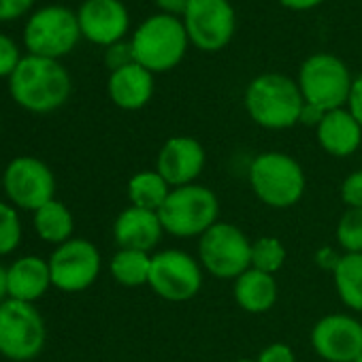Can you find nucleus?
<instances>
[{"instance_id": "16", "label": "nucleus", "mask_w": 362, "mask_h": 362, "mask_svg": "<svg viewBox=\"0 0 362 362\" xmlns=\"http://www.w3.org/2000/svg\"><path fill=\"white\" fill-rule=\"evenodd\" d=\"M81 37L90 43L111 47L128 33L130 18L119 0H86L77 11Z\"/></svg>"}, {"instance_id": "11", "label": "nucleus", "mask_w": 362, "mask_h": 362, "mask_svg": "<svg viewBox=\"0 0 362 362\" xmlns=\"http://www.w3.org/2000/svg\"><path fill=\"white\" fill-rule=\"evenodd\" d=\"M3 188L11 205L35 214L54 201L56 177L43 160L33 156H18L7 164L3 173Z\"/></svg>"}, {"instance_id": "39", "label": "nucleus", "mask_w": 362, "mask_h": 362, "mask_svg": "<svg viewBox=\"0 0 362 362\" xmlns=\"http://www.w3.org/2000/svg\"><path fill=\"white\" fill-rule=\"evenodd\" d=\"M9 296V279H7V269L0 264V303Z\"/></svg>"}, {"instance_id": "9", "label": "nucleus", "mask_w": 362, "mask_h": 362, "mask_svg": "<svg viewBox=\"0 0 362 362\" xmlns=\"http://www.w3.org/2000/svg\"><path fill=\"white\" fill-rule=\"evenodd\" d=\"M81 28L77 13L62 5H49L35 11L24 28V45L28 54L60 60L79 43Z\"/></svg>"}, {"instance_id": "17", "label": "nucleus", "mask_w": 362, "mask_h": 362, "mask_svg": "<svg viewBox=\"0 0 362 362\" xmlns=\"http://www.w3.org/2000/svg\"><path fill=\"white\" fill-rule=\"evenodd\" d=\"M164 235L160 216L141 207H126L113 224V239L119 250H136L151 254Z\"/></svg>"}, {"instance_id": "21", "label": "nucleus", "mask_w": 362, "mask_h": 362, "mask_svg": "<svg viewBox=\"0 0 362 362\" xmlns=\"http://www.w3.org/2000/svg\"><path fill=\"white\" fill-rule=\"evenodd\" d=\"M237 305L247 313H267L277 303V281L275 275L262 273L258 269H247L243 275L235 279L233 288Z\"/></svg>"}, {"instance_id": "34", "label": "nucleus", "mask_w": 362, "mask_h": 362, "mask_svg": "<svg viewBox=\"0 0 362 362\" xmlns=\"http://www.w3.org/2000/svg\"><path fill=\"white\" fill-rule=\"evenodd\" d=\"M347 111L354 115V119L362 128V75L356 77L354 83H351V92H349V98H347Z\"/></svg>"}, {"instance_id": "33", "label": "nucleus", "mask_w": 362, "mask_h": 362, "mask_svg": "<svg viewBox=\"0 0 362 362\" xmlns=\"http://www.w3.org/2000/svg\"><path fill=\"white\" fill-rule=\"evenodd\" d=\"M35 0H0V22H11L22 18Z\"/></svg>"}, {"instance_id": "2", "label": "nucleus", "mask_w": 362, "mask_h": 362, "mask_svg": "<svg viewBox=\"0 0 362 362\" xmlns=\"http://www.w3.org/2000/svg\"><path fill=\"white\" fill-rule=\"evenodd\" d=\"M245 109L260 128L288 130L300 124L305 98L298 81L281 73H264L247 86Z\"/></svg>"}, {"instance_id": "29", "label": "nucleus", "mask_w": 362, "mask_h": 362, "mask_svg": "<svg viewBox=\"0 0 362 362\" xmlns=\"http://www.w3.org/2000/svg\"><path fill=\"white\" fill-rule=\"evenodd\" d=\"M341 201L347 209H362V168L349 173L341 184Z\"/></svg>"}, {"instance_id": "41", "label": "nucleus", "mask_w": 362, "mask_h": 362, "mask_svg": "<svg viewBox=\"0 0 362 362\" xmlns=\"http://www.w3.org/2000/svg\"><path fill=\"white\" fill-rule=\"evenodd\" d=\"M354 362H362V354H360V356H358V358H356Z\"/></svg>"}, {"instance_id": "5", "label": "nucleus", "mask_w": 362, "mask_h": 362, "mask_svg": "<svg viewBox=\"0 0 362 362\" xmlns=\"http://www.w3.org/2000/svg\"><path fill=\"white\" fill-rule=\"evenodd\" d=\"M130 43L136 64L149 73H166L184 60L190 39L184 22L158 13L136 28Z\"/></svg>"}, {"instance_id": "35", "label": "nucleus", "mask_w": 362, "mask_h": 362, "mask_svg": "<svg viewBox=\"0 0 362 362\" xmlns=\"http://www.w3.org/2000/svg\"><path fill=\"white\" fill-rule=\"evenodd\" d=\"M153 3L158 5V9L164 13V16H184L188 5H190V0H153Z\"/></svg>"}, {"instance_id": "1", "label": "nucleus", "mask_w": 362, "mask_h": 362, "mask_svg": "<svg viewBox=\"0 0 362 362\" xmlns=\"http://www.w3.org/2000/svg\"><path fill=\"white\" fill-rule=\"evenodd\" d=\"M13 100L30 113H52L71 96V75L58 62L41 56H24L9 77Z\"/></svg>"}, {"instance_id": "4", "label": "nucleus", "mask_w": 362, "mask_h": 362, "mask_svg": "<svg viewBox=\"0 0 362 362\" xmlns=\"http://www.w3.org/2000/svg\"><path fill=\"white\" fill-rule=\"evenodd\" d=\"M158 216L166 235L177 239H201L211 226L220 222V201L207 186H181L170 190Z\"/></svg>"}, {"instance_id": "23", "label": "nucleus", "mask_w": 362, "mask_h": 362, "mask_svg": "<svg viewBox=\"0 0 362 362\" xmlns=\"http://www.w3.org/2000/svg\"><path fill=\"white\" fill-rule=\"evenodd\" d=\"M73 214L60 201H49L41 209L35 211V230L37 235L54 245H62L73 239Z\"/></svg>"}, {"instance_id": "31", "label": "nucleus", "mask_w": 362, "mask_h": 362, "mask_svg": "<svg viewBox=\"0 0 362 362\" xmlns=\"http://www.w3.org/2000/svg\"><path fill=\"white\" fill-rule=\"evenodd\" d=\"M105 62L107 66L113 71H119L128 64H134V54H132V43H113L111 47H107V54H105Z\"/></svg>"}, {"instance_id": "18", "label": "nucleus", "mask_w": 362, "mask_h": 362, "mask_svg": "<svg viewBox=\"0 0 362 362\" xmlns=\"http://www.w3.org/2000/svg\"><path fill=\"white\" fill-rule=\"evenodd\" d=\"M320 147L332 158H349L362 145V128L347 109L324 113L315 128Z\"/></svg>"}, {"instance_id": "6", "label": "nucleus", "mask_w": 362, "mask_h": 362, "mask_svg": "<svg viewBox=\"0 0 362 362\" xmlns=\"http://www.w3.org/2000/svg\"><path fill=\"white\" fill-rule=\"evenodd\" d=\"M47 341V328L33 303H0V356L13 362L35 360Z\"/></svg>"}, {"instance_id": "28", "label": "nucleus", "mask_w": 362, "mask_h": 362, "mask_svg": "<svg viewBox=\"0 0 362 362\" xmlns=\"http://www.w3.org/2000/svg\"><path fill=\"white\" fill-rule=\"evenodd\" d=\"M22 241V222L18 211L0 201V256H7L18 250Z\"/></svg>"}, {"instance_id": "26", "label": "nucleus", "mask_w": 362, "mask_h": 362, "mask_svg": "<svg viewBox=\"0 0 362 362\" xmlns=\"http://www.w3.org/2000/svg\"><path fill=\"white\" fill-rule=\"evenodd\" d=\"M288 252L277 237H260L252 241V269L275 275L286 264Z\"/></svg>"}, {"instance_id": "12", "label": "nucleus", "mask_w": 362, "mask_h": 362, "mask_svg": "<svg viewBox=\"0 0 362 362\" xmlns=\"http://www.w3.org/2000/svg\"><path fill=\"white\" fill-rule=\"evenodd\" d=\"M52 286L62 292H83L100 275V252L88 239H71L49 256Z\"/></svg>"}, {"instance_id": "38", "label": "nucleus", "mask_w": 362, "mask_h": 362, "mask_svg": "<svg viewBox=\"0 0 362 362\" xmlns=\"http://www.w3.org/2000/svg\"><path fill=\"white\" fill-rule=\"evenodd\" d=\"M279 3H281L284 7L292 9V11H309V9L322 5L324 0H279Z\"/></svg>"}, {"instance_id": "7", "label": "nucleus", "mask_w": 362, "mask_h": 362, "mask_svg": "<svg viewBox=\"0 0 362 362\" xmlns=\"http://www.w3.org/2000/svg\"><path fill=\"white\" fill-rule=\"evenodd\" d=\"M351 75L345 62L332 54L309 56L298 73V88L305 105H311L324 113L343 109L351 92Z\"/></svg>"}, {"instance_id": "13", "label": "nucleus", "mask_w": 362, "mask_h": 362, "mask_svg": "<svg viewBox=\"0 0 362 362\" xmlns=\"http://www.w3.org/2000/svg\"><path fill=\"white\" fill-rule=\"evenodd\" d=\"M235 9L228 0H190L184 13L188 39L201 52L224 49L235 35Z\"/></svg>"}, {"instance_id": "24", "label": "nucleus", "mask_w": 362, "mask_h": 362, "mask_svg": "<svg viewBox=\"0 0 362 362\" xmlns=\"http://www.w3.org/2000/svg\"><path fill=\"white\" fill-rule=\"evenodd\" d=\"M332 281L339 300L351 311H362V254H343Z\"/></svg>"}, {"instance_id": "25", "label": "nucleus", "mask_w": 362, "mask_h": 362, "mask_svg": "<svg viewBox=\"0 0 362 362\" xmlns=\"http://www.w3.org/2000/svg\"><path fill=\"white\" fill-rule=\"evenodd\" d=\"M109 271L119 286L139 288L147 286L151 271V254L136 250H117L111 258Z\"/></svg>"}, {"instance_id": "14", "label": "nucleus", "mask_w": 362, "mask_h": 362, "mask_svg": "<svg viewBox=\"0 0 362 362\" xmlns=\"http://www.w3.org/2000/svg\"><path fill=\"white\" fill-rule=\"evenodd\" d=\"M311 347L326 362H354L362 354V324L347 313L324 315L311 328Z\"/></svg>"}, {"instance_id": "36", "label": "nucleus", "mask_w": 362, "mask_h": 362, "mask_svg": "<svg viewBox=\"0 0 362 362\" xmlns=\"http://www.w3.org/2000/svg\"><path fill=\"white\" fill-rule=\"evenodd\" d=\"M341 256L343 254H337L334 250H330V247H322L317 254H315V262H317V267L320 269H324V271H334L337 269V264H339V260H341Z\"/></svg>"}, {"instance_id": "15", "label": "nucleus", "mask_w": 362, "mask_h": 362, "mask_svg": "<svg viewBox=\"0 0 362 362\" xmlns=\"http://www.w3.org/2000/svg\"><path fill=\"white\" fill-rule=\"evenodd\" d=\"M207 153L199 139L194 136H170L158 151L156 170L166 179L170 188H181L197 184L205 170Z\"/></svg>"}, {"instance_id": "22", "label": "nucleus", "mask_w": 362, "mask_h": 362, "mask_svg": "<svg viewBox=\"0 0 362 362\" xmlns=\"http://www.w3.org/2000/svg\"><path fill=\"white\" fill-rule=\"evenodd\" d=\"M170 186L158 170H139L128 181V199L132 207L160 211L170 194Z\"/></svg>"}, {"instance_id": "30", "label": "nucleus", "mask_w": 362, "mask_h": 362, "mask_svg": "<svg viewBox=\"0 0 362 362\" xmlns=\"http://www.w3.org/2000/svg\"><path fill=\"white\" fill-rule=\"evenodd\" d=\"M20 62L22 56L16 41L7 35H0V77H11Z\"/></svg>"}, {"instance_id": "27", "label": "nucleus", "mask_w": 362, "mask_h": 362, "mask_svg": "<svg viewBox=\"0 0 362 362\" xmlns=\"http://www.w3.org/2000/svg\"><path fill=\"white\" fill-rule=\"evenodd\" d=\"M334 237L343 254H362V209H345L337 222Z\"/></svg>"}, {"instance_id": "10", "label": "nucleus", "mask_w": 362, "mask_h": 362, "mask_svg": "<svg viewBox=\"0 0 362 362\" xmlns=\"http://www.w3.org/2000/svg\"><path fill=\"white\" fill-rule=\"evenodd\" d=\"M205 271L201 262L184 250H162L151 254L147 286L168 303H186L203 288Z\"/></svg>"}, {"instance_id": "40", "label": "nucleus", "mask_w": 362, "mask_h": 362, "mask_svg": "<svg viewBox=\"0 0 362 362\" xmlns=\"http://www.w3.org/2000/svg\"><path fill=\"white\" fill-rule=\"evenodd\" d=\"M235 362H256V360H252V358H241V360H235Z\"/></svg>"}, {"instance_id": "3", "label": "nucleus", "mask_w": 362, "mask_h": 362, "mask_svg": "<svg viewBox=\"0 0 362 362\" xmlns=\"http://www.w3.org/2000/svg\"><path fill=\"white\" fill-rule=\"evenodd\" d=\"M247 179L256 199L273 209L294 207L307 190L303 166L284 151L258 153L250 164Z\"/></svg>"}, {"instance_id": "8", "label": "nucleus", "mask_w": 362, "mask_h": 362, "mask_svg": "<svg viewBox=\"0 0 362 362\" xmlns=\"http://www.w3.org/2000/svg\"><path fill=\"white\" fill-rule=\"evenodd\" d=\"M199 262L216 279H237L252 269V239L230 222H218L199 239Z\"/></svg>"}, {"instance_id": "37", "label": "nucleus", "mask_w": 362, "mask_h": 362, "mask_svg": "<svg viewBox=\"0 0 362 362\" xmlns=\"http://www.w3.org/2000/svg\"><path fill=\"white\" fill-rule=\"evenodd\" d=\"M322 117H324V111H320V109H315V107H311V105H305L303 115H300V124H305V126H315V128H317V124L322 122Z\"/></svg>"}, {"instance_id": "19", "label": "nucleus", "mask_w": 362, "mask_h": 362, "mask_svg": "<svg viewBox=\"0 0 362 362\" xmlns=\"http://www.w3.org/2000/svg\"><path fill=\"white\" fill-rule=\"evenodd\" d=\"M107 90L113 105L124 111H139L153 96V73H149L136 62L128 64L111 73Z\"/></svg>"}, {"instance_id": "32", "label": "nucleus", "mask_w": 362, "mask_h": 362, "mask_svg": "<svg viewBox=\"0 0 362 362\" xmlns=\"http://www.w3.org/2000/svg\"><path fill=\"white\" fill-rule=\"evenodd\" d=\"M256 362H296V354H294V349L288 343L277 341V343L267 345L258 354Z\"/></svg>"}, {"instance_id": "20", "label": "nucleus", "mask_w": 362, "mask_h": 362, "mask_svg": "<svg viewBox=\"0 0 362 362\" xmlns=\"http://www.w3.org/2000/svg\"><path fill=\"white\" fill-rule=\"evenodd\" d=\"M7 279H9V298L22 303H35L52 286L49 262L39 256L18 258L7 269Z\"/></svg>"}]
</instances>
